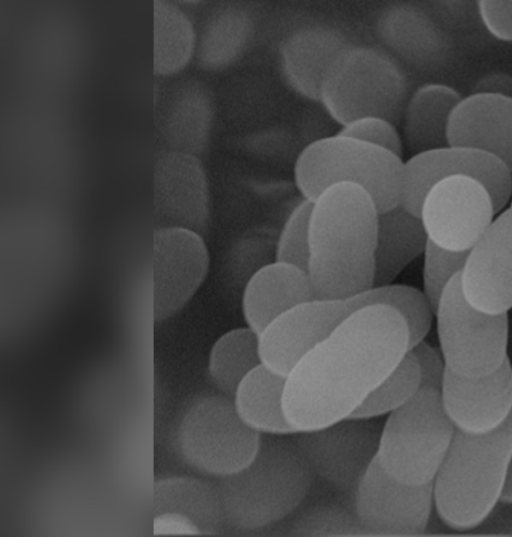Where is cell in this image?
Here are the masks:
<instances>
[{
    "instance_id": "obj_31",
    "label": "cell",
    "mask_w": 512,
    "mask_h": 537,
    "mask_svg": "<svg viewBox=\"0 0 512 537\" xmlns=\"http://www.w3.org/2000/svg\"><path fill=\"white\" fill-rule=\"evenodd\" d=\"M353 311L371 305H384L398 312L406 322L410 348L423 341L430 331L432 307L424 292L404 284L373 286L360 295L348 300Z\"/></svg>"
},
{
    "instance_id": "obj_26",
    "label": "cell",
    "mask_w": 512,
    "mask_h": 537,
    "mask_svg": "<svg viewBox=\"0 0 512 537\" xmlns=\"http://www.w3.org/2000/svg\"><path fill=\"white\" fill-rule=\"evenodd\" d=\"M428 236L420 216L397 205L378 214L374 286L393 283L424 253Z\"/></svg>"
},
{
    "instance_id": "obj_10",
    "label": "cell",
    "mask_w": 512,
    "mask_h": 537,
    "mask_svg": "<svg viewBox=\"0 0 512 537\" xmlns=\"http://www.w3.org/2000/svg\"><path fill=\"white\" fill-rule=\"evenodd\" d=\"M454 175L468 176L481 183L491 196L496 214L511 198L512 174L499 160L473 148L448 145L413 154L403 161L399 205L420 216L429 190L440 180Z\"/></svg>"
},
{
    "instance_id": "obj_42",
    "label": "cell",
    "mask_w": 512,
    "mask_h": 537,
    "mask_svg": "<svg viewBox=\"0 0 512 537\" xmlns=\"http://www.w3.org/2000/svg\"><path fill=\"white\" fill-rule=\"evenodd\" d=\"M508 210H509V212H510V214H511V216H512V201H511V203H510V206H509Z\"/></svg>"
},
{
    "instance_id": "obj_7",
    "label": "cell",
    "mask_w": 512,
    "mask_h": 537,
    "mask_svg": "<svg viewBox=\"0 0 512 537\" xmlns=\"http://www.w3.org/2000/svg\"><path fill=\"white\" fill-rule=\"evenodd\" d=\"M455 431L440 392L421 387L409 402L388 415L380 431L377 462L403 483L431 484Z\"/></svg>"
},
{
    "instance_id": "obj_1",
    "label": "cell",
    "mask_w": 512,
    "mask_h": 537,
    "mask_svg": "<svg viewBox=\"0 0 512 537\" xmlns=\"http://www.w3.org/2000/svg\"><path fill=\"white\" fill-rule=\"evenodd\" d=\"M409 350L406 322L394 309L353 311L287 375L288 421L298 433L350 418Z\"/></svg>"
},
{
    "instance_id": "obj_37",
    "label": "cell",
    "mask_w": 512,
    "mask_h": 537,
    "mask_svg": "<svg viewBox=\"0 0 512 537\" xmlns=\"http://www.w3.org/2000/svg\"><path fill=\"white\" fill-rule=\"evenodd\" d=\"M477 8L483 25L494 38L512 42V0H480Z\"/></svg>"
},
{
    "instance_id": "obj_30",
    "label": "cell",
    "mask_w": 512,
    "mask_h": 537,
    "mask_svg": "<svg viewBox=\"0 0 512 537\" xmlns=\"http://www.w3.org/2000/svg\"><path fill=\"white\" fill-rule=\"evenodd\" d=\"M262 364L259 334L250 327L225 332L208 356L210 380L224 395L233 397L242 380Z\"/></svg>"
},
{
    "instance_id": "obj_17",
    "label": "cell",
    "mask_w": 512,
    "mask_h": 537,
    "mask_svg": "<svg viewBox=\"0 0 512 537\" xmlns=\"http://www.w3.org/2000/svg\"><path fill=\"white\" fill-rule=\"evenodd\" d=\"M153 205L160 227H181L205 236L211 222V195L202 159L159 151L153 166Z\"/></svg>"
},
{
    "instance_id": "obj_16",
    "label": "cell",
    "mask_w": 512,
    "mask_h": 537,
    "mask_svg": "<svg viewBox=\"0 0 512 537\" xmlns=\"http://www.w3.org/2000/svg\"><path fill=\"white\" fill-rule=\"evenodd\" d=\"M210 265L204 236L181 227H159L153 236V310L156 321L178 313L203 284Z\"/></svg>"
},
{
    "instance_id": "obj_3",
    "label": "cell",
    "mask_w": 512,
    "mask_h": 537,
    "mask_svg": "<svg viewBox=\"0 0 512 537\" xmlns=\"http://www.w3.org/2000/svg\"><path fill=\"white\" fill-rule=\"evenodd\" d=\"M512 455V415L480 436L455 431L433 480L434 508L455 531L480 526L502 501Z\"/></svg>"
},
{
    "instance_id": "obj_2",
    "label": "cell",
    "mask_w": 512,
    "mask_h": 537,
    "mask_svg": "<svg viewBox=\"0 0 512 537\" xmlns=\"http://www.w3.org/2000/svg\"><path fill=\"white\" fill-rule=\"evenodd\" d=\"M378 214L370 195L351 183L312 201L307 274L315 298L347 301L374 286Z\"/></svg>"
},
{
    "instance_id": "obj_20",
    "label": "cell",
    "mask_w": 512,
    "mask_h": 537,
    "mask_svg": "<svg viewBox=\"0 0 512 537\" xmlns=\"http://www.w3.org/2000/svg\"><path fill=\"white\" fill-rule=\"evenodd\" d=\"M440 397L456 431L480 436L499 429L512 415L509 358L491 374L463 377L446 368Z\"/></svg>"
},
{
    "instance_id": "obj_22",
    "label": "cell",
    "mask_w": 512,
    "mask_h": 537,
    "mask_svg": "<svg viewBox=\"0 0 512 537\" xmlns=\"http://www.w3.org/2000/svg\"><path fill=\"white\" fill-rule=\"evenodd\" d=\"M448 141L495 157L512 174V99L481 93L464 97L451 116Z\"/></svg>"
},
{
    "instance_id": "obj_40",
    "label": "cell",
    "mask_w": 512,
    "mask_h": 537,
    "mask_svg": "<svg viewBox=\"0 0 512 537\" xmlns=\"http://www.w3.org/2000/svg\"><path fill=\"white\" fill-rule=\"evenodd\" d=\"M472 93L492 94L512 99V74L487 73L475 82Z\"/></svg>"
},
{
    "instance_id": "obj_4",
    "label": "cell",
    "mask_w": 512,
    "mask_h": 537,
    "mask_svg": "<svg viewBox=\"0 0 512 537\" xmlns=\"http://www.w3.org/2000/svg\"><path fill=\"white\" fill-rule=\"evenodd\" d=\"M312 475L295 443L262 436L246 467L219 478L226 526L250 532L281 521L305 499Z\"/></svg>"
},
{
    "instance_id": "obj_6",
    "label": "cell",
    "mask_w": 512,
    "mask_h": 537,
    "mask_svg": "<svg viewBox=\"0 0 512 537\" xmlns=\"http://www.w3.org/2000/svg\"><path fill=\"white\" fill-rule=\"evenodd\" d=\"M402 173L401 157L338 134L306 145L294 166L295 184L304 199L313 201L333 185L351 183L370 195L379 212L399 205Z\"/></svg>"
},
{
    "instance_id": "obj_14",
    "label": "cell",
    "mask_w": 512,
    "mask_h": 537,
    "mask_svg": "<svg viewBox=\"0 0 512 537\" xmlns=\"http://www.w3.org/2000/svg\"><path fill=\"white\" fill-rule=\"evenodd\" d=\"M295 444L312 474L341 491H354L375 460L380 431L369 419L347 418L298 432Z\"/></svg>"
},
{
    "instance_id": "obj_38",
    "label": "cell",
    "mask_w": 512,
    "mask_h": 537,
    "mask_svg": "<svg viewBox=\"0 0 512 537\" xmlns=\"http://www.w3.org/2000/svg\"><path fill=\"white\" fill-rule=\"evenodd\" d=\"M409 351L417 361L421 387L440 392L446 372V364L440 350L423 340L411 347Z\"/></svg>"
},
{
    "instance_id": "obj_5",
    "label": "cell",
    "mask_w": 512,
    "mask_h": 537,
    "mask_svg": "<svg viewBox=\"0 0 512 537\" xmlns=\"http://www.w3.org/2000/svg\"><path fill=\"white\" fill-rule=\"evenodd\" d=\"M410 94L407 70L396 59L380 46L357 42L328 70L319 102L340 127L368 116L398 125Z\"/></svg>"
},
{
    "instance_id": "obj_33",
    "label": "cell",
    "mask_w": 512,
    "mask_h": 537,
    "mask_svg": "<svg viewBox=\"0 0 512 537\" xmlns=\"http://www.w3.org/2000/svg\"><path fill=\"white\" fill-rule=\"evenodd\" d=\"M312 201L302 199L287 217L276 244L275 260L307 272L310 252V214Z\"/></svg>"
},
{
    "instance_id": "obj_29",
    "label": "cell",
    "mask_w": 512,
    "mask_h": 537,
    "mask_svg": "<svg viewBox=\"0 0 512 537\" xmlns=\"http://www.w3.org/2000/svg\"><path fill=\"white\" fill-rule=\"evenodd\" d=\"M196 26L177 3L155 0L153 3V70L159 77L183 71L194 59Z\"/></svg>"
},
{
    "instance_id": "obj_23",
    "label": "cell",
    "mask_w": 512,
    "mask_h": 537,
    "mask_svg": "<svg viewBox=\"0 0 512 537\" xmlns=\"http://www.w3.org/2000/svg\"><path fill=\"white\" fill-rule=\"evenodd\" d=\"M257 12L241 2H217L202 14L196 26L194 60L207 72H221L248 51L257 31Z\"/></svg>"
},
{
    "instance_id": "obj_28",
    "label": "cell",
    "mask_w": 512,
    "mask_h": 537,
    "mask_svg": "<svg viewBox=\"0 0 512 537\" xmlns=\"http://www.w3.org/2000/svg\"><path fill=\"white\" fill-rule=\"evenodd\" d=\"M161 512L188 517L204 535L219 534L226 526L217 485L200 478L173 476L156 481L153 513Z\"/></svg>"
},
{
    "instance_id": "obj_39",
    "label": "cell",
    "mask_w": 512,
    "mask_h": 537,
    "mask_svg": "<svg viewBox=\"0 0 512 537\" xmlns=\"http://www.w3.org/2000/svg\"><path fill=\"white\" fill-rule=\"evenodd\" d=\"M153 534L156 536L201 535L198 527L188 517L177 512L154 514Z\"/></svg>"
},
{
    "instance_id": "obj_8",
    "label": "cell",
    "mask_w": 512,
    "mask_h": 537,
    "mask_svg": "<svg viewBox=\"0 0 512 537\" xmlns=\"http://www.w3.org/2000/svg\"><path fill=\"white\" fill-rule=\"evenodd\" d=\"M175 438L178 453L189 466L222 478L253 460L262 435L243 422L231 397L208 394L189 405L178 423Z\"/></svg>"
},
{
    "instance_id": "obj_25",
    "label": "cell",
    "mask_w": 512,
    "mask_h": 537,
    "mask_svg": "<svg viewBox=\"0 0 512 537\" xmlns=\"http://www.w3.org/2000/svg\"><path fill=\"white\" fill-rule=\"evenodd\" d=\"M462 99L457 90L441 83H425L414 90L401 119L406 147L416 154L448 146L450 119Z\"/></svg>"
},
{
    "instance_id": "obj_34",
    "label": "cell",
    "mask_w": 512,
    "mask_h": 537,
    "mask_svg": "<svg viewBox=\"0 0 512 537\" xmlns=\"http://www.w3.org/2000/svg\"><path fill=\"white\" fill-rule=\"evenodd\" d=\"M468 252L447 250L428 239L423 253V292L433 313L446 286L462 272Z\"/></svg>"
},
{
    "instance_id": "obj_36",
    "label": "cell",
    "mask_w": 512,
    "mask_h": 537,
    "mask_svg": "<svg viewBox=\"0 0 512 537\" xmlns=\"http://www.w3.org/2000/svg\"><path fill=\"white\" fill-rule=\"evenodd\" d=\"M297 527L298 532L306 534H365L355 514L350 516L333 508H324L309 517L307 516Z\"/></svg>"
},
{
    "instance_id": "obj_35",
    "label": "cell",
    "mask_w": 512,
    "mask_h": 537,
    "mask_svg": "<svg viewBox=\"0 0 512 537\" xmlns=\"http://www.w3.org/2000/svg\"><path fill=\"white\" fill-rule=\"evenodd\" d=\"M336 134L385 149L402 158L403 138L396 125L385 118L362 117L341 126Z\"/></svg>"
},
{
    "instance_id": "obj_24",
    "label": "cell",
    "mask_w": 512,
    "mask_h": 537,
    "mask_svg": "<svg viewBox=\"0 0 512 537\" xmlns=\"http://www.w3.org/2000/svg\"><path fill=\"white\" fill-rule=\"evenodd\" d=\"M314 298L304 269L275 260L260 267L247 281L242 312L247 326L259 334L283 313Z\"/></svg>"
},
{
    "instance_id": "obj_9",
    "label": "cell",
    "mask_w": 512,
    "mask_h": 537,
    "mask_svg": "<svg viewBox=\"0 0 512 537\" xmlns=\"http://www.w3.org/2000/svg\"><path fill=\"white\" fill-rule=\"evenodd\" d=\"M460 274L446 286L434 313L440 352L449 371L481 377L508 359V314H490L471 305L462 293Z\"/></svg>"
},
{
    "instance_id": "obj_15",
    "label": "cell",
    "mask_w": 512,
    "mask_h": 537,
    "mask_svg": "<svg viewBox=\"0 0 512 537\" xmlns=\"http://www.w3.org/2000/svg\"><path fill=\"white\" fill-rule=\"evenodd\" d=\"M372 25L379 46L406 70L434 75L446 71L455 61L452 38L418 5L387 4L376 12Z\"/></svg>"
},
{
    "instance_id": "obj_12",
    "label": "cell",
    "mask_w": 512,
    "mask_h": 537,
    "mask_svg": "<svg viewBox=\"0 0 512 537\" xmlns=\"http://www.w3.org/2000/svg\"><path fill=\"white\" fill-rule=\"evenodd\" d=\"M354 493V514L365 533L414 536L425 532L432 509L433 486L403 483L371 463Z\"/></svg>"
},
{
    "instance_id": "obj_13",
    "label": "cell",
    "mask_w": 512,
    "mask_h": 537,
    "mask_svg": "<svg viewBox=\"0 0 512 537\" xmlns=\"http://www.w3.org/2000/svg\"><path fill=\"white\" fill-rule=\"evenodd\" d=\"M342 22L301 17L282 33L277 62L286 84L303 98L318 101L322 82L339 55L357 43Z\"/></svg>"
},
{
    "instance_id": "obj_27",
    "label": "cell",
    "mask_w": 512,
    "mask_h": 537,
    "mask_svg": "<svg viewBox=\"0 0 512 537\" xmlns=\"http://www.w3.org/2000/svg\"><path fill=\"white\" fill-rule=\"evenodd\" d=\"M286 376L263 363L239 384L232 399L243 422L259 434H297L284 409Z\"/></svg>"
},
{
    "instance_id": "obj_21",
    "label": "cell",
    "mask_w": 512,
    "mask_h": 537,
    "mask_svg": "<svg viewBox=\"0 0 512 537\" xmlns=\"http://www.w3.org/2000/svg\"><path fill=\"white\" fill-rule=\"evenodd\" d=\"M464 297L475 308L504 314L512 308V216L504 210L469 250L460 274Z\"/></svg>"
},
{
    "instance_id": "obj_11",
    "label": "cell",
    "mask_w": 512,
    "mask_h": 537,
    "mask_svg": "<svg viewBox=\"0 0 512 537\" xmlns=\"http://www.w3.org/2000/svg\"><path fill=\"white\" fill-rule=\"evenodd\" d=\"M490 194L477 180L454 175L426 194L420 218L428 239L451 251H469L494 220Z\"/></svg>"
},
{
    "instance_id": "obj_19",
    "label": "cell",
    "mask_w": 512,
    "mask_h": 537,
    "mask_svg": "<svg viewBox=\"0 0 512 537\" xmlns=\"http://www.w3.org/2000/svg\"><path fill=\"white\" fill-rule=\"evenodd\" d=\"M352 312L348 300L314 298L293 307L259 333L262 363L287 377Z\"/></svg>"
},
{
    "instance_id": "obj_41",
    "label": "cell",
    "mask_w": 512,
    "mask_h": 537,
    "mask_svg": "<svg viewBox=\"0 0 512 537\" xmlns=\"http://www.w3.org/2000/svg\"><path fill=\"white\" fill-rule=\"evenodd\" d=\"M502 502L512 504V455L509 465L508 478L502 497Z\"/></svg>"
},
{
    "instance_id": "obj_32",
    "label": "cell",
    "mask_w": 512,
    "mask_h": 537,
    "mask_svg": "<svg viewBox=\"0 0 512 537\" xmlns=\"http://www.w3.org/2000/svg\"><path fill=\"white\" fill-rule=\"evenodd\" d=\"M421 388L417 361L408 353L352 414L354 419L389 415L409 402Z\"/></svg>"
},
{
    "instance_id": "obj_18",
    "label": "cell",
    "mask_w": 512,
    "mask_h": 537,
    "mask_svg": "<svg viewBox=\"0 0 512 537\" xmlns=\"http://www.w3.org/2000/svg\"><path fill=\"white\" fill-rule=\"evenodd\" d=\"M217 119V100L203 80L185 76L155 95V128L163 149L203 158Z\"/></svg>"
}]
</instances>
